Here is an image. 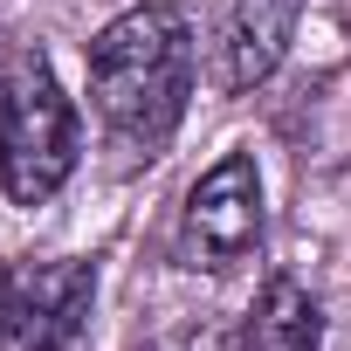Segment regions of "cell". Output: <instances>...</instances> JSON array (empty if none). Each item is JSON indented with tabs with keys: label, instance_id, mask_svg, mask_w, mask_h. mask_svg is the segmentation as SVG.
Returning <instances> with one entry per match:
<instances>
[{
	"label": "cell",
	"instance_id": "6da1fadb",
	"mask_svg": "<svg viewBox=\"0 0 351 351\" xmlns=\"http://www.w3.org/2000/svg\"><path fill=\"white\" fill-rule=\"evenodd\" d=\"M193 97V21L172 0H138L90 42V104L117 152L158 158Z\"/></svg>",
	"mask_w": 351,
	"mask_h": 351
},
{
	"label": "cell",
	"instance_id": "7a4b0ae2",
	"mask_svg": "<svg viewBox=\"0 0 351 351\" xmlns=\"http://www.w3.org/2000/svg\"><path fill=\"white\" fill-rule=\"evenodd\" d=\"M76 152H83L76 104L56 83L49 56L42 49L14 56V69H8V124H0V186H8V200L14 207L56 200L69 186V172H76Z\"/></svg>",
	"mask_w": 351,
	"mask_h": 351
},
{
	"label": "cell",
	"instance_id": "3957f363",
	"mask_svg": "<svg viewBox=\"0 0 351 351\" xmlns=\"http://www.w3.org/2000/svg\"><path fill=\"white\" fill-rule=\"evenodd\" d=\"M255 248H262V172H255L248 152H228L186 186L172 255H180V269H193V276H228Z\"/></svg>",
	"mask_w": 351,
	"mask_h": 351
},
{
	"label": "cell",
	"instance_id": "277c9868",
	"mask_svg": "<svg viewBox=\"0 0 351 351\" xmlns=\"http://www.w3.org/2000/svg\"><path fill=\"white\" fill-rule=\"evenodd\" d=\"M90 303H97V262H76V255L21 262V269H8L0 337H8V351H69V344H83Z\"/></svg>",
	"mask_w": 351,
	"mask_h": 351
},
{
	"label": "cell",
	"instance_id": "5b68a950",
	"mask_svg": "<svg viewBox=\"0 0 351 351\" xmlns=\"http://www.w3.org/2000/svg\"><path fill=\"white\" fill-rule=\"evenodd\" d=\"M303 0H221L214 8V83L228 97H248L255 83H269L289 56Z\"/></svg>",
	"mask_w": 351,
	"mask_h": 351
},
{
	"label": "cell",
	"instance_id": "8992f818",
	"mask_svg": "<svg viewBox=\"0 0 351 351\" xmlns=\"http://www.w3.org/2000/svg\"><path fill=\"white\" fill-rule=\"evenodd\" d=\"M324 344V310L296 276H269L262 296L241 317V351H317Z\"/></svg>",
	"mask_w": 351,
	"mask_h": 351
},
{
	"label": "cell",
	"instance_id": "52a82bcc",
	"mask_svg": "<svg viewBox=\"0 0 351 351\" xmlns=\"http://www.w3.org/2000/svg\"><path fill=\"white\" fill-rule=\"evenodd\" d=\"M138 351H241V324H180V330H158Z\"/></svg>",
	"mask_w": 351,
	"mask_h": 351
},
{
	"label": "cell",
	"instance_id": "ba28073f",
	"mask_svg": "<svg viewBox=\"0 0 351 351\" xmlns=\"http://www.w3.org/2000/svg\"><path fill=\"white\" fill-rule=\"evenodd\" d=\"M0 62H8V56H0ZM0 124H8V69H0Z\"/></svg>",
	"mask_w": 351,
	"mask_h": 351
},
{
	"label": "cell",
	"instance_id": "9c48e42d",
	"mask_svg": "<svg viewBox=\"0 0 351 351\" xmlns=\"http://www.w3.org/2000/svg\"><path fill=\"white\" fill-rule=\"evenodd\" d=\"M0 310H8V269H0Z\"/></svg>",
	"mask_w": 351,
	"mask_h": 351
},
{
	"label": "cell",
	"instance_id": "30bf717a",
	"mask_svg": "<svg viewBox=\"0 0 351 351\" xmlns=\"http://www.w3.org/2000/svg\"><path fill=\"white\" fill-rule=\"evenodd\" d=\"M0 56H8V28H0Z\"/></svg>",
	"mask_w": 351,
	"mask_h": 351
}]
</instances>
